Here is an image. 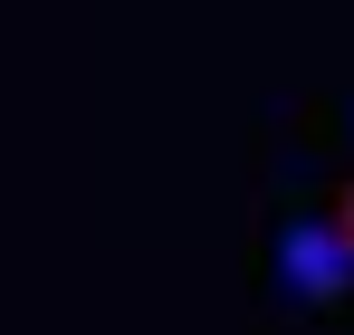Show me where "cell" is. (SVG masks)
Masks as SVG:
<instances>
[{"label":"cell","mask_w":354,"mask_h":335,"mask_svg":"<svg viewBox=\"0 0 354 335\" xmlns=\"http://www.w3.org/2000/svg\"><path fill=\"white\" fill-rule=\"evenodd\" d=\"M278 278H288V307L297 316H326L354 297V249L335 221H288L278 230Z\"/></svg>","instance_id":"6da1fadb"},{"label":"cell","mask_w":354,"mask_h":335,"mask_svg":"<svg viewBox=\"0 0 354 335\" xmlns=\"http://www.w3.org/2000/svg\"><path fill=\"white\" fill-rule=\"evenodd\" d=\"M326 221L345 230V249H354V172H345V182H335V201H326Z\"/></svg>","instance_id":"7a4b0ae2"}]
</instances>
